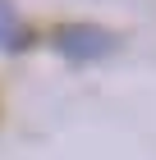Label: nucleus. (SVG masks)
I'll use <instances>...</instances> for the list:
<instances>
[{"mask_svg": "<svg viewBox=\"0 0 156 160\" xmlns=\"http://www.w3.org/2000/svg\"><path fill=\"white\" fill-rule=\"evenodd\" d=\"M19 41V18H14V9L0 0V46H14Z\"/></svg>", "mask_w": 156, "mask_h": 160, "instance_id": "2", "label": "nucleus"}, {"mask_svg": "<svg viewBox=\"0 0 156 160\" xmlns=\"http://www.w3.org/2000/svg\"><path fill=\"white\" fill-rule=\"evenodd\" d=\"M60 50L73 55V60H87V55L110 50V37H106V32H96V28H69V32H60Z\"/></svg>", "mask_w": 156, "mask_h": 160, "instance_id": "1", "label": "nucleus"}]
</instances>
